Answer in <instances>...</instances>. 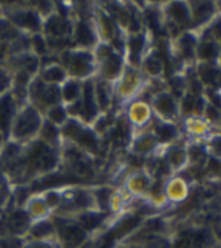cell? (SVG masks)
<instances>
[{
    "instance_id": "6da1fadb",
    "label": "cell",
    "mask_w": 221,
    "mask_h": 248,
    "mask_svg": "<svg viewBox=\"0 0 221 248\" xmlns=\"http://www.w3.org/2000/svg\"><path fill=\"white\" fill-rule=\"evenodd\" d=\"M56 60L64 66L68 78L85 82L93 79L96 74L94 49L70 46L56 55Z\"/></svg>"
},
{
    "instance_id": "7a4b0ae2",
    "label": "cell",
    "mask_w": 221,
    "mask_h": 248,
    "mask_svg": "<svg viewBox=\"0 0 221 248\" xmlns=\"http://www.w3.org/2000/svg\"><path fill=\"white\" fill-rule=\"evenodd\" d=\"M43 121H45V117L41 110H38L29 103H25L17 110L7 140L15 142L21 146H28L29 143L38 139V134L43 125Z\"/></svg>"
},
{
    "instance_id": "3957f363",
    "label": "cell",
    "mask_w": 221,
    "mask_h": 248,
    "mask_svg": "<svg viewBox=\"0 0 221 248\" xmlns=\"http://www.w3.org/2000/svg\"><path fill=\"white\" fill-rule=\"evenodd\" d=\"M144 86V76L138 68L126 65L121 77L113 83V100L120 106H127L137 99Z\"/></svg>"
},
{
    "instance_id": "277c9868",
    "label": "cell",
    "mask_w": 221,
    "mask_h": 248,
    "mask_svg": "<svg viewBox=\"0 0 221 248\" xmlns=\"http://www.w3.org/2000/svg\"><path fill=\"white\" fill-rule=\"evenodd\" d=\"M20 107L21 104L17 102L11 89L0 94V135L4 138V140L8 139L13 120Z\"/></svg>"
},
{
    "instance_id": "5b68a950",
    "label": "cell",
    "mask_w": 221,
    "mask_h": 248,
    "mask_svg": "<svg viewBox=\"0 0 221 248\" xmlns=\"http://www.w3.org/2000/svg\"><path fill=\"white\" fill-rule=\"evenodd\" d=\"M125 114L124 117L129 122L133 131L144 130L146 126L151 122V109L147 102L135 99L125 106Z\"/></svg>"
},
{
    "instance_id": "8992f818",
    "label": "cell",
    "mask_w": 221,
    "mask_h": 248,
    "mask_svg": "<svg viewBox=\"0 0 221 248\" xmlns=\"http://www.w3.org/2000/svg\"><path fill=\"white\" fill-rule=\"evenodd\" d=\"M151 175L150 173L142 169H134L129 171L125 177V185H124V191L126 192L129 196H141L147 195L152 186Z\"/></svg>"
},
{
    "instance_id": "52a82bcc",
    "label": "cell",
    "mask_w": 221,
    "mask_h": 248,
    "mask_svg": "<svg viewBox=\"0 0 221 248\" xmlns=\"http://www.w3.org/2000/svg\"><path fill=\"white\" fill-rule=\"evenodd\" d=\"M159 142L152 134L151 130L133 131L131 138L127 144V151L135 156H147L158 148Z\"/></svg>"
},
{
    "instance_id": "ba28073f",
    "label": "cell",
    "mask_w": 221,
    "mask_h": 248,
    "mask_svg": "<svg viewBox=\"0 0 221 248\" xmlns=\"http://www.w3.org/2000/svg\"><path fill=\"white\" fill-rule=\"evenodd\" d=\"M38 77L43 83L51 86H62L68 79V74L64 66L58 60L42 61V66Z\"/></svg>"
},
{
    "instance_id": "9c48e42d",
    "label": "cell",
    "mask_w": 221,
    "mask_h": 248,
    "mask_svg": "<svg viewBox=\"0 0 221 248\" xmlns=\"http://www.w3.org/2000/svg\"><path fill=\"white\" fill-rule=\"evenodd\" d=\"M151 106L155 113L159 116V120L167 121L177 113V104L173 95L167 91H160L151 96Z\"/></svg>"
},
{
    "instance_id": "30bf717a",
    "label": "cell",
    "mask_w": 221,
    "mask_h": 248,
    "mask_svg": "<svg viewBox=\"0 0 221 248\" xmlns=\"http://www.w3.org/2000/svg\"><path fill=\"white\" fill-rule=\"evenodd\" d=\"M22 208L29 215V217L32 218L33 222L46 220V218H49L52 216L51 212H49L48 207L46 205L41 192H33V194H30L29 198L25 200Z\"/></svg>"
},
{
    "instance_id": "8fae6325",
    "label": "cell",
    "mask_w": 221,
    "mask_h": 248,
    "mask_svg": "<svg viewBox=\"0 0 221 248\" xmlns=\"http://www.w3.org/2000/svg\"><path fill=\"white\" fill-rule=\"evenodd\" d=\"M56 236V226L52 217L46 220L35 221L32 224L24 239H52Z\"/></svg>"
},
{
    "instance_id": "7c38bea8",
    "label": "cell",
    "mask_w": 221,
    "mask_h": 248,
    "mask_svg": "<svg viewBox=\"0 0 221 248\" xmlns=\"http://www.w3.org/2000/svg\"><path fill=\"white\" fill-rule=\"evenodd\" d=\"M82 89H83V82L68 78L60 86V98H62L63 106L69 107L79 102L82 96Z\"/></svg>"
},
{
    "instance_id": "4fadbf2b",
    "label": "cell",
    "mask_w": 221,
    "mask_h": 248,
    "mask_svg": "<svg viewBox=\"0 0 221 248\" xmlns=\"http://www.w3.org/2000/svg\"><path fill=\"white\" fill-rule=\"evenodd\" d=\"M140 70L143 76H150L152 78L160 77L164 70V60L158 52L147 53L142 59Z\"/></svg>"
},
{
    "instance_id": "5bb4252c",
    "label": "cell",
    "mask_w": 221,
    "mask_h": 248,
    "mask_svg": "<svg viewBox=\"0 0 221 248\" xmlns=\"http://www.w3.org/2000/svg\"><path fill=\"white\" fill-rule=\"evenodd\" d=\"M38 139L46 143L47 146L53 147V148H62L63 139L62 133H60V127L55 126L53 124L48 121H43L39 134H38Z\"/></svg>"
},
{
    "instance_id": "9a60e30c",
    "label": "cell",
    "mask_w": 221,
    "mask_h": 248,
    "mask_svg": "<svg viewBox=\"0 0 221 248\" xmlns=\"http://www.w3.org/2000/svg\"><path fill=\"white\" fill-rule=\"evenodd\" d=\"M151 131L159 143L172 142L178 135V130L174 124L169 121H161L159 118L154 122V129Z\"/></svg>"
},
{
    "instance_id": "2e32d148",
    "label": "cell",
    "mask_w": 221,
    "mask_h": 248,
    "mask_svg": "<svg viewBox=\"0 0 221 248\" xmlns=\"http://www.w3.org/2000/svg\"><path fill=\"white\" fill-rule=\"evenodd\" d=\"M25 34L21 33L20 30L1 13L0 15V43L12 45L15 42L24 37Z\"/></svg>"
},
{
    "instance_id": "e0dca14e",
    "label": "cell",
    "mask_w": 221,
    "mask_h": 248,
    "mask_svg": "<svg viewBox=\"0 0 221 248\" xmlns=\"http://www.w3.org/2000/svg\"><path fill=\"white\" fill-rule=\"evenodd\" d=\"M43 117H45L46 121L51 122L55 126L62 127L69 120V113H68L65 106H63L62 103H60V104H56V106L47 108L43 112Z\"/></svg>"
},
{
    "instance_id": "ac0fdd59",
    "label": "cell",
    "mask_w": 221,
    "mask_h": 248,
    "mask_svg": "<svg viewBox=\"0 0 221 248\" xmlns=\"http://www.w3.org/2000/svg\"><path fill=\"white\" fill-rule=\"evenodd\" d=\"M167 13L171 20L178 22V24H185L190 20V11H189L188 5L181 1L171 3L167 8Z\"/></svg>"
},
{
    "instance_id": "d6986e66",
    "label": "cell",
    "mask_w": 221,
    "mask_h": 248,
    "mask_svg": "<svg viewBox=\"0 0 221 248\" xmlns=\"http://www.w3.org/2000/svg\"><path fill=\"white\" fill-rule=\"evenodd\" d=\"M199 74H201L202 82H205L207 85L212 86H221V70L213 68V66L205 65L199 68Z\"/></svg>"
},
{
    "instance_id": "ffe728a7",
    "label": "cell",
    "mask_w": 221,
    "mask_h": 248,
    "mask_svg": "<svg viewBox=\"0 0 221 248\" xmlns=\"http://www.w3.org/2000/svg\"><path fill=\"white\" fill-rule=\"evenodd\" d=\"M21 248H64L58 238L52 239H24Z\"/></svg>"
},
{
    "instance_id": "44dd1931",
    "label": "cell",
    "mask_w": 221,
    "mask_h": 248,
    "mask_svg": "<svg viewBox=\"0 0 221 248\" xmlns=\"http://www.w3.org/2000/svg\"><path fill=\"white\" fill-rule=\"evenodd\" d=\"M198 56L202 60H215L219 56V47L215 42H205L198 47Z\"/></svg>"
},
{
    "instance_id": "7402d4cb",
    "label": "cell",
    "mask_w": 221,
    "mask_h": 248,
    "mask_svg": "<svg viewBox=\"0 0 221 248\" xmlns=\"http://www.w3.org/2000/svg\"><path fill=\"white\" fill-rule=\"evenodd\" d=\"M211 12H212V4L211 3H199L194 8V20L201 22V21L205 20L211 15Z\"/></svg>"
},
{
    "instance_id": "603a6c76",
    "label": "cell",
    "mask_w": 221,
    "mask_h": 248,
    "mask_svg": "<svg viewBox=\"0 0 221 248\" xmlns=\"http://www.w3.org/2000/svg\"><path fill=\"white\" fill-rule=\"evenodd\" d=\"M195 106H197V98L192 94H186L182 100V112L186 114L195 112Z\"/></svg>"
},
{
    "instance_id": "cb8c5ba5",
    "label": "cell",
    "mask_w": 221,
    "mask_h": 248,
    "mask_svg": "<svg viewBox=\"0 0 221 248\" xmlns=\"http://www.w3.org/2000/svg\"><path fill=\"white\" fill-rule=\"evenodd\" d=\"M5 186H11V185H9L8 179H7V177H5L3 169L0 168V188L5 187Z\"/></svg>"
},
{
    "instance_id": "d4e9b609",
    "label": "cell",
    "mask_w": 221,
    "mask_h": 248,
    "mask_svg": "<svg viewBox=\"0 0 221 248\" xmlns=\"http://www.w3.org/2000/svg\"><path fill=\"white\" fill-rule=\"evenodd\" d=\"M207 116L212 118V120H215V118H219V116H220V114H219V112H217L216 108H213V107H208V108H207Z\"/></svg>"
}]
</instances>
